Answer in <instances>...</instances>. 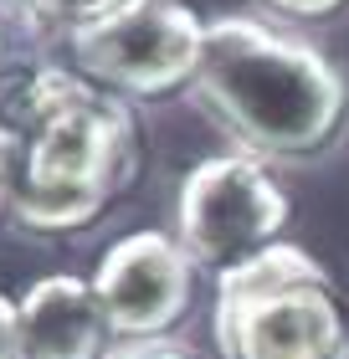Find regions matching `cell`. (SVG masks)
I'll list each match as a JSON object with an SVG mask.
<instances>
[{
  "label": "cell",
  "instance_id": "6da1fadb",
  "mask_svg": "<svg viewBox=\"0 0 349 359\" xmlns=\"http://www.w3.org/2000/svg\"><path fill=\"white\" fill-rule=\"evenodd\" d=\"M139 175V128L119 93L77 67H41L21 93L11 216L26 231H82Z\"/></svg>",
  "mask_w": 349,
  "mask_h": 359
},
{
  "label": "cell",
  "instance_id": "7a4b0ae2",
  "mask_svg": "<svg viewBox=\"0 0 349 359\" xmlns=\"http://www.w3.org/2000/svg\"><path fill=\"white\" fill-rule=\"evenodd\" d=\"M195 103L252 159H303L339 134L349 88L313 41L252 15L206 21Z\"/></svg>",
  "mask_w": 349,
  "mask_h": 359
},
{
  "label": "cell",
  "instance_id": "3957f363",
  "mask_svg": "<svg viewBox=\"0 0 349 359\" xmlns=\"http://www.w3.org/2000/svg\"><path fill=\"white\" fill-rule=\"evenodd\" d=\"M211 339L221 359H349V318L334 283L293 241L216 272Z\"/></svg>",
  "mask_w": 349,
  "mask_h": 359
},
{
  "label": "cell",
  "instance_id": "277c9868",
  "mask_svg": "<svg viewBox=\"0 0 349 359\" xmlns=\"http://www.w3.org/2000/svg\"><path fill=\"white\" fill-rule=\"evenodd\" d=\"M288 226V195L252 154H211L175 190V241L195 267L226 272L272 247Z\"/></svg>",
  "mask_w": 349,
  "mask_h": 359
},
{
  "label": "cell",
  "instance_id": "5b68a950",
  "mask_svg": "<svg viewBox=\"0 0 349 359\" xmlns=\"http://www.w3.org/2000/svg\"><path fill=\"white\" fill-rule=\"evenodd\" d=\"M82 77L119 97H164L190 88L206 57V21L185 0H144L67 36Z\"/></svg>",
  "mask_w": 349,
  "mask_h": 359
},
{
  "label": "cell",
  "instance_id": "8992f818",
  "mask_svg": "<svg viewBox=\"0 0 349 359\" xmlns=\"http://www.w3.org/2000/svg\"><path fill=\"white\" fill-rule=\"evenodd\" d=\"M88 283L119 339H164L190 313L195 262L170 231H129L103 252Z\"/></svg>",
  "mask_w": 349,
  "mask_h": 359
},
{
  "label": "cell",
  "instance_id": "52a82bcc",
  "mask_svg": "<svg viewBox=\"0 0 349 359\" xmlns=\"http://www.w3.org/2000/svg\"><path fill=\"white\" fill-rule=\"evenodd\" d=\"M15 303H21L26 359H103L108 354L113 329L98 308V292L88 277L46 272Z\"/></svg>",
  "mask_w": 349,
  "mask_h": 359
},
{
  "label": "cell",
  "instance_id": "ba28073f",
  "mask_svg": "<svg viewBox=\"0 0 349 359\" xmlns=\"http://www.w3.org/2000/svg\"><path fill=\"white\" fill-rule=\"evenodd\" d=\"M144 0H11V11L21 15L26 26L37 31H62V36H72L82 26H98L108 21V15L119 11H134Z\"/></svg>",
  "mask_w": 349,
  "mask_h": 359
},
{
  "label": "cell",
  "instance_id": "9c48e42d",
  "mask_svg": "<svg viewBox=\"0 0 349 359\" xmlns=\"http://www.w3.org/2000/svg\"><path fill=\"white\" fill-rule=\"evenodd\" d=\"M103 359H195L190 349H180L175 339H124Z\"/></svg>",
  "mask_w": 349,
  "mask_h": 359
},
{
  "label": "cell",
  "instance_id": "30bf717a",
  "mask_svg": "<svg viewBox=\"0 0 349 359\" xmlns=\"http://www.w3.org/2000/svg\"><path fill=\"white\" fill-rule=\"evenodd\" d=\"M0 359H26V334H21V303L0 292Z\"/></svg>",
  "mask_w": 349,
  "mask_h": 359
},
{
  "label": "cell",
  "instance_id": "8fae6325",
  "mask_svg": "<svg viewBox=\"0 0 349 359\" xmlns=\"http://www.w3.org/2000/svg\"><path fill=\"white\" fill-rule=\"evenodd\" d=\"M11 175H15V128L0 123V210H11Z\"/></svg>",
  "mask_w": 349,
  "mask_h": 359
},
{
  "label": "cell",
  "instance_id": "7c38bea8",
  "mask_svg": "<svg viewBox=\"0 0 349 359\" xmlns=\"http://www.w3.org/2000/svg\"><path fill=\"white\" fill-rule=\"evenodd\" d=\"M282 15H298V21H319V15H334L344 0H268Z\"/></svg>",
  "mask_w": 349,
  "mask_h": 359
},
{
  "label": "cell",
  "instance_id": "4fadbf2b",
  "mask_svg": "<svg viewBox=\"0 0 349 359\" xmlns=\"http://www.w3.org/2000/svg\"><path fill=\"white\" fill-rule=\"evenodd\" d=\"M0 41H6V21H0Z\"/></svg>",
  "mask_w": 349,
  "mask_h": 359
}]
</instances>
